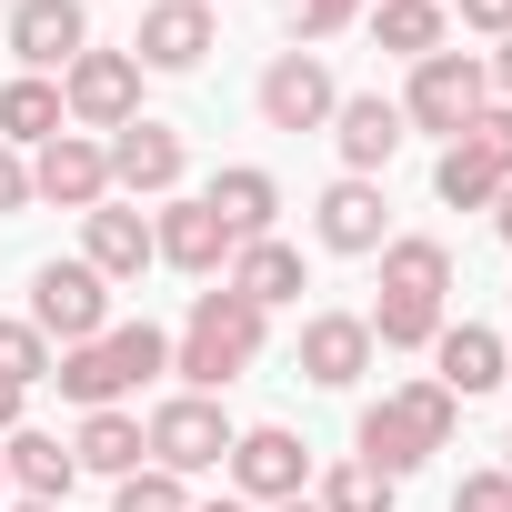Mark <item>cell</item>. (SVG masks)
<instances>
[{
  "label": "cell",
  "instance_id": "d6986e66",
  "mask_svg": "<svg viewBox=\"0 0 512 512\" xmlns=\"http://www.w3.org/2000/svg\"><path fill=\"white\" fill-rule=\"evenodd\" d=\"M81 262L101 272V282H141L161 251H151V211H131V201H101V211H81Z\"/></svg>",
  "mask_w": 512,
  "mask_h": 512
},
{
  "label": "cell",
  "instance_id": "52a82bcc",
  "mask_svg": "<svg viewBox=\"0 0 512 512\" xmlns=\"http://www.w3.org/2000/svg\"><path fill=\"white\" fill-rule=\"evenodd\" d=\"M51 352H71V342H101L111 332V282L81 262V251H71V262H41L31 272V312H21Z\"/></svg>",
  "mask_w": 512,
  "mask_h": 512
},
{
  "label": "cell",
  "instance_id": "b9f144b4",
  "mask_svg": "<svg viewBox=\"0 0 512 512\" xmlns=\"http://www.w3.org/2000/svg\"><path fill=\"white\" fill-rule=\"evenodd\" d=\"M502 472H512V432H502Z\"/></svg>",
  "mask_w": 512,
  "mask_h": 512
},
{
  "label": "cell",
  "instance_id": "44dd1931",
  "mask_svg": "<svg viewBox=\"0 0 512 512\" xmlns=\"http://www.w3.org/2000/svg\"><path fill=\"white\" fill-rule=\"evenodd\" d=\"M201 201L221 211V231H231V241H272V221H282V181H272L262 161L211 171V191H201Z\"/></svg>",
  "mask_w": 512,
  "mask_h": 512
},
{
  "label": "cell",
  "instance_id": "836d02e7",
  "mask_svg": "<svg viewBox=\"0 0 512 512\" xmlns=\"http://www.w3.org/2000/svg\"><path fill=\"white\" fill-rule=\"evenodd\" d=\"M442 11H462V31L482 41H512V0H442Z\"/></svg>",
  "mask_w": 512,
  "mask_h": 512
},
{
  "label": "cell",
  "instance_id": "6da1fadb",
  "mask_svg": "<svg viewBox=\"0 0 512 512\" xmlns=\"http://www.w3.org/2000/svg\"><path fill=\"white\" fill-rule=\"evenodd\" d=\"M372 262H382V302L362 312L372 322V352H432V332L452 322V241L392 231Z\"/></svg>",
  "mask_w": 512,
  "mask_h": 512
},
{
  "label": "cell",
  "instance_id": "60d3db41",
  "mask_svg": "<svg viewBox=\"0 0 512 512\" xmlns=\"http://www.w3.org/2000/svg\"><path fill=\"white\" fill-rule=\"evenodd\" d=\"M0 502H11V462H0Z\"/></svg>",
  "mask_w": 512,
  "mask_h": 512
},
{
  "label": "cell",
  "instance_id": "7402d4cb",
  "mask_svg": "<svg viewBox=\"0 0 512 512\" xmlns=\"http://www.w3.org/2000/svg\"><path fill=\"white\" fill-rule=\"evenodd\" d=\"M221 292H241L251 312H282V302H302V251L272 231V241H241L231 251V272H221Z\"/></svg>",
  "mask_w": 512,
  "mask_h": 512
},
{
  "label": "cell",
  "instance_id": "484cf974",
  "mask_svg": "<svg viewBox=\"0 0 512 512\" xmlns=\"http://www.w3.org/2000/svg\"><path fill=\"white\" fill-rule=\"evenodd\" d=\"M51 131H71V111H61V81H41V71H11V81H0V141H11V151H41Z\"/></svg>",
  "mask_w": 512,
  "mask_h": 512
},
{
  "label": "cell",
  "instance_id": "ab89813d",
  "mask_svg": "<svg viewBox=\"0 0 512 512\" xmlns=\"http://www.w3.org/2000/svg\"><path fill=\"white\" fill-rule=\"evenodd\" d=\"M0 512H61V502H0Z\"/></svg>",
  "mask_w": 512,
  "mask_h": 512
},
{
  "label": "cell",
  "instance_id": "d4e9b609",
  "mask_svg": "<svg viewBox=\"0 0 512 512\" xmlns=\"http://www.w3.org/2000/svg\"><path fill=\"white\" fill-rule=\"evenodd\" d=\"M71 462H81V472H101V482L141 472V462H151V442H141V412H131V402H111V412H81V432H71Z\"/></svg>",
  "mask_w": 512,
  "mask_h": 512
},
{
  "label": "cell",
  "instance_id": "5b68a950",
  "mask_svg": "<svg viewBox=\"0 0 512 512\" xmlns=\"http://www.w3.org/2000/svg\"><path fill=\"white\" fill-rule=\"evenodd\" d=\"M492 111V81H482V51H432L412 61L402 81V131H432V141H462L472 121Z\"/></svg>",
  "mask_w": 512,
  "mask_h": 512
},
{
  "label": "cell",
  "instance_id": "f546056e",
  "mask_svg": "<svg viewBox=\"0 0 512 512\" xmlns=\"http://www.w3.org/2000/svg\"><path fill=\"white\" fill-rule=\"evenodd\" d=\"M51 362H61V352H51V342H41V332L21 322V312L0 322V382H11V392H31V382H51Z\"/></svg>",
  "mask_w": 512,
  "mask_h": 512
},
{
  "label": "cell",
  "instance_id": "2e32d148",
  "mask_svg": "<svg viewBox=\"0 0 512 512\" xmlns=\"http://www.w3.org/2000/svg\"><path fill=\"white\" fill-rule=\"evenodd\" d=\"M211 51H221V21L201 11V0H151L141 31H131V61H141V71H171V81L201 71Z\"/></svg>",
  "mask_w": 512,
  "mask_h": 512
},
{
  "label": "cell",
  "instance_id": "5bb4252c",
  "mask_svg": "<svg viewBox=\"0 0 512 512\" xmlns=\"http://www.w3.org/2000/svg\"><path fill=\"white\" fill-rule=\"evenodd\" d=\"M31 201H61V211H101L111 201V151L91 131H51L31 151Z\"/></svg>",
  "mask_w": 512,
  "mask_h": 512
},
{
  "label": "cell",
  "instance_id": "cb8c5ba5",
  "mask_svg": "<svg viewBox=\"0 0 512 512\" xmlns=\"http://www.w3.org/2000/svg\"><path fill=\"white\" fill-rule=\"evenodd\" d=\"M432 362H442L432 382H442L452 402H472V392H492V382H502V362H512V352H502V332H482V322H442V332H432Z\"/></svg>",
  "mask_w": 512,
  "mask_h": 512
},
{
  "label": "cell",
  "instance_id": "f6af8a7d",
  "mask_svg": "<svg viewBox=\"0 0 512 512\" xmlns=\"http://www.w3.org/2000/svg\"><path fill=\"white\" fill-rule=\"evenodd\" d=\"M362 11H372V0H362Z\"/></svg>",
  "mask_w": 512,
  "mask_h": 512
},
{
  "label": "cell",
  "instance_id": "f1b7e54d",
  "mask_svg": "<svg viewBox=\"0 0 512 512\" xmlns=\"http://www.w3.org/2000/svg\"><path fill=\"white\" fill-rule=\"evenodd\" d=\"M111 512H191V482H181V472H161V462H141V472H121V482H111Z\"/></svg>",
  "mask_w": 512,
  "mask_h": 512
},
{
  "label": "cell",
  "instance_id": "ee69618b",
  "mask_svg": "<svg viewBox=\"0 0 512 512\" xmlns=\"http://www.w3.org/2000/svg\"><path fill=\"white\" fill-rule=\"evenodd\" d=\"M502 382H512V362H502Z\"/></svg>",
  "mask_w": 512,
  "mask_h": 512
},
{
  "label": "cell",
  "instance_id": "83f0119b",
  "mask_svg": "<svg viewBox=\"0 0 512 512\" xmlns=\"http://www.w3.org/2000/svg\"><path fill=\"white\" fill-rule=\"evenodd\" d=\"M312 502H322V512H392V502H402V482H392V472H372L362 452H342V462L322 472V492H312Z\"/></svg>",
  "mask_w": 512,
  "mask_h": 512
},
{
  "label": "cell",
  "instance_id": "ffe728a7",
  "mask_svg": "<svg viewBox=\"0 0 512 512\" xmlns=\"http://www.w3.org/2000/svg\"><path fill=\"white\" fill-rule=\"evenodd\" d=\"M362 372H372V322H362V312H312V322H302V382L352 392Z\"/></svg>",
  "mask_w": 512,
  "mask_h": 512
},
{
  "label": "cell",
  "instance_id": "4dcf8cb0",
  "mask_svg": "<svg viewBox=\"0 0 512 512\" xmlns=\"http://www.w3.org/2000/svg\"><path fill=\"white\" fill-rule=\"evenodd\" d=\"M362 21V0H282V31L312 51V41H332V31H352Z\"/></svg>",
  "mask_w": 512,
  "mask_h": 512
},
{
  "label": "cell",
  "instance_id": "8d00e7d4",
  "mask_svg": "<svg viewBox=\"0 0 512 512\" xmlns=\"http://www.w3.org/2000/svg\"><path fill=\"white\" fill-rule=\"evenodd\" d=\"M492 231H502V241H512V181H502V201H492Z\"/></svg>",
  "mask_w": 512,
  "mask_h": 512
},
{
  "label": "cell",
  "instance_id": "4fadbf2b",
  "mask_svg": "<svg viewBox=\"0 0 512 512\" xmlns=\"http://www.w3.org/2000/svg\"><path fill=\"white\" fill-rule=\"evenodd\" d=\"M151 251H161V262L171 272H191V282H211V272H231V231H221V211L201 201V191H171L161 211H151Z\"/></svg>",
  "mask_w": 512,
  "mask_h": 512
},
{
  "label": "cell",
  "instance_id": "d6a6232c",
  "mask_svg": "<svg viewBox=\"0 0 512 512\" xmlns=\"http://www.w3.org/2000/svg\"><path fill=\"white\" fill-rule=\"evenodd\" d=\"M11 211H31V151L0 141V221H11Z\"/></svg>",
  "mask_w": 512,
  "mask_h": 512
},
{
  "label": "cell",
  "instance_id": "e575fe53",
  "mask_svg": "<svg viewBox=\"0 0 512 512\" xmlns=\"http://www.w3.org/2000/svg\"><path fill=\"white\" fill-rule=\"evenodd\" d=\"M482 81H492V101H512V41H502V51L482 61Z\"/></svg>",
  "mask_w": 512,
  "mask_h": 512
},
{
  "label": "cell",
  "instance_id": "3957f363",
  "mask_svg": "<svg viewBox=\"0 0 512 512\" xmlns=\"http://www.w3.org/2000/svg\"><path fill=\"white\" fill-rule=\"evenodd\" d=\"M452 432H462V402L442 392V382H402V392H382V402H362V422H352V452L372 462V472H422L432 452H452Z\"/></svg>",
  "mask_w": 512,
  "mask_h": 512
},
{
  "label": "cell",
  "instance_id": "ac0fdd59",
  "mask_svg": "<svg viewBox=\"0 0 512 512\" xmlns=\"http://www.w3.org/2000/svg\"><path fill=\"white\" fill-rule=\"evenodd\" d=\"M402 141H412V131H402V101H382V91H342V111H332V151H342L352 181H382Z\"/></svg>",
  "mask_w": 512,
  "mask_h": 512
},
{
  "label": "cell",
  "instance_id": "ba28073f",
  "mask_svg": "<svg viewBox=\"0 0 512 512\" xmlns=\"http://www.w3.org/2000/svg\"><path fill=\"white\" fill-rule=\"evenodd\" d=\"M231 432H241V422H231L211 392H171V402H151V412H141L151 462H161V472H181V482H191V472H221V462H231Z\"/></svg>",
  "mask_w": 512,
  "mask_h": 512
},
{
  "label": "cell",
  "instance_id": "9c48e42d",
  "mask_svg": "<svg viewBox=\"0 0 512 512\" xmlns=\"http://www.w3.org/2000/svg\"><path fill=\"white\" fill-rule=\"evenodd\" d=\"M231 502H251V512H272V502H292V492H312V442L292 432V422H251V432H231Z\"/></svg>",
  "mask_w": 512,
  "mask_h": 512
},
{
  "label": "cell",
  "instance_id": "9a60e30c",
  "mask_svg": "<svg viewBox=\"0 0 512 512\" xmlns=\"http://www.w3.org/2000/svg\"><path fill=\"white\" fill-rule=\"evenodd\" d=\"M81 51H91V11H81V0H11V61L21 71L61 81Z\"/></svg>",
  "mask_w": 512,
  "mask_h": 512
},
{
  "label": "cell",
  "instance_id": "74e56055",
  "mask_svg": "<svg viewBox=\"0 0 512 512\" xmlns=\"http://www.w3.org/2000/svg\"><path fill=\"white\" fill-rule=\"evenodd\" d=\"M191 512H251V502H231V492H221V502H191Z\"/></svg>",
  "mask_w": 512,
  "mask_h": 512
},
{
  "label": "cell",
  "instance_id": "277c9868",
  "mask_svg": "<svg viewBox=\"0 0 512 512\" xmlns=\"http://www.w3.org/2000/svg\"><path fill=\"white\" fill-rule=\"evenodd\" d=\"M151 372H171V332H161V322H111L101 342H71V352L51 362L61 402H81V412H111V402H131Z\"/></svg>",
  "mask_w": 512,
  "mask_h": 512
},
{
  "label": "cell",
  "instance_id": "7c38bea8",
  "mask_svg": "<svg viewBox=\"0 0 512 512\" xmlns=\"http://www.w3.org/2000/svg\"><path fill=\"white\" fill-rule=\"evenodd\" d=\"M101 151H111V201H171V191H181V171H191V141H181L171 121H151V111H141V121H121Z\"/></svg>",
  "mask_w": 512,
  "mask_h": 512
},
{
  "label": "cell",
  "instance_id": "8fae6325",
  "mask_svg": "<svg viewBox=\"0 0 512 512\" xmlns=\"http://www.w3.org/2000/svg\"><path fill=\"white\" fill-rule=\"evenodd\" d=\"M251 111H262V131H332L342 111V81L322 51H282L262 81H251Z\"/></svg>",
  "mask_w": 512,
  "mask_h": 512
},
{
  "label": "cell",
  "instance_id": "1f68e13d",
  "mask_svg": "<svg viewBox=\"0 0 512 512\" xmlns=\"http://www.w3.org/2000/svg\"><path fill=\"white\" fill-rule=\"evenodd\" d=\"M452 512H512V472L492 462V472H462L452 482Z\"/></svg>",
  "mask_w": 512,
  "mask_h": 512
},
{
  "label": "cell",
  "instance_id": "603a6c76",
  "mask_svg": "<svg viewBox=\"0 0 512 512\" xmlns=\"http://www.w3.org/2000/svg\"><path fill=\"white\" fill-rule=\"evenodd\" d=\"M0 462H11V492L21 502H71V482H81V462H71V442L61 432H0Z\"/></svg>",
  "mask_w": 512,
  "mask_h": 512
},
{
  "label": "cell",
  "instance_id": "7a4b0ae2",
  "mask_svg": "<svg viewBox=\"0 0 512 512\" xmlns=\"http://www.w3.org/2000/svg\"><path fill=\"white\" fill-rule=\"evenodd\" d=\"M262 342H272V312H251L241 292H201L191 302V322L171 332V372H181V392H231L251 362H262Z\"/></svg>",
  "mask_w": 512,
  "mask_h": 512
},
{
  "label": "cell",
  "instance_id": "30bf717a",
  "mask_svg": "<svg viewBox=\"0 0 512 512\" xmlns=\"http://www.w3.org/2000/svg\"><path fill=\"white\" fill-rule=\"evenodd\" d=\"M141 81H151V71H141L131 51H101V41H91V51L61 71V111H71V131L111 141L121 121H141Z\"/></svg>",
  "mask_w": 512,
  "mask_h": 512
},
{
  "label": "cell",
  "instance_id": "e0dca14e",
  "mask_svg": "<svg viewBox=\"0 0 512 512\" xmlns=\"http://www.w3.org/2000/svg\"><path fill=\"white\" fill-rule=\"evenodd\" d=\"M312 231H322V251H342V262H372V251L392 241V201H382V181H332L322 201H312Z\"/></svg>",
  "mask_w": 512,
  "mask_h": 512
},
{
  "label": "cell",
  "instance_id": "d590c367",
  "mask_svg": "<svg viewBox=\"0 0 512 512\" xmlns=\"http://www.w3.org/2000/svg\"><path fill=\"white\" fill-rule=\"evenodd\" d=\"M21 402H31V392H11V382H0V432H21Z\"/></svg>",
  "mask_w": 512,
  "mask_h": 512
},
{
  "label": "cell",
  "instance_id": "7bdbcfd3",
  "mask_svg": "<svg viewBox=\"0 0 512 512\" xmlns=\"http://www.w3.org/2000/svg\"><path fill=\"white\" fill-rule=\"evenodd\" d=\"M201 11H221V0H201Z\"/></svg>",
  "mask_w": 512,
  "mask_h": 512
},
{
  "label": "cell",
  "instance_id": "8992f818",
  "mask_svg": "<svg viewBox=\"0 0 512 512\" xmlns=\"http://www.w3.org/2000/svg\"><path fill=\"white\" fill-rule=\"evenodd\" d=\"M502 181H512V101H492L462 141H442V161H432V201H442V211H492Z\"/></svg>",
  "mask_w": 512,
  "mask_h": 512
},
{
  "label": "cell",
  "instance_id": "f35d334b",
  "mask_svg": "<svg viewBox=\"0 0 512 512\" xmlns=\"http://www.w3.org/2000/svg\"><path fill=\"white\" fill-rule=\"evenodd\" d=\"M272 512H322V502H312V492H292V502H272Z\"/></svg>",
  "mask_w": 512,
  "mask_h": 512
},
{
  "label": "cell",
  "instance_id": "4316f807",
  "mask_svg": "<svg viewBox=\"0 0 512 512\" xmlns=\"http://www.w3.org/2000/svg\"><path fill=\"white\" fill-rule=\"evenodd\" d=\"M362 21H372V41H382V51H402V61H432V51H452V41H442V21H452L442 0H372Z\"/></svg>",
  "mask_w": 512,
  "mask_h": 512
}]
</instances>
